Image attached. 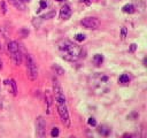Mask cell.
<instances>
[{"label":"cell","mask_w":147,"mask_h":138,"mask_svg":"<svg viewBox=\"0 0 147 138\" xmlns=\"http://www.w3.org/2000/svg\"><path fill=\"white\" fill-rule=\"evenodd\" d=\"M75 39H76L77 41H84L85 36H84V34H82V33H78V34H76V36H75Z\"/></svg>","instance_id":"e0dca14e"},{"label":"cell","mask_w":147,"mask_h":138,"mask_svg":"<svg viewBox=\"0 0 147 138\" xmlns=\"http://www.w3.org/2000/svg\"><path fill=\"white\" fill-rule=\"evenodd\" d=\"M118 82L122 83V84L129 83V82H130V77H129V75H127V74H123V75H121L119 78H118Z\"/></svg>","instance_id":"8fae6325"},{"label":"cell","mask_w":147,"mask_h":138,"mask_svg":"<svg viewBox=\"0 0 147 138\" xmlns=\"http://www.w3.org/2000/svg\"><path fill=\"white\" fill-rule=\"evenodd\" d=\"M59 52L61 54V56L64 60L68 61H76L79 57H84L85 55V51H83V48H80L79 46H77L76 44L71 43L70 40H62L59 44Z\"/></svg>","instance_id":"7a4b0ae2"},{"label":"cell","mask_w":147,"mask_h":138,"mask_svg":"<svg viewBox=\"0 0 147 138\" xmlns=\"http://www.w3.org/2000/svg\"><path fill=\"white\" fill-rule=\"evenodd\" d=\"M26 70H28V76H29L30 79L34 80L38 77V68H37V64H36L33 57L30 54L26 55Z\"/></svg>","instance_id":"277c9868"},{"label":"cell","mask_w":147,"mask_h":138,"mask_svg":"<svg viewBox=\"0 0 147 138\" xmlns=\"http://www.w3.org/2000/svg\"><path fill=\"white\" fill-rule=\"evenodd\" d=\"M71 16V9L68 5H64L60 10V17L62 20H68Z\"/></svg>","instance_id":"52a82bcc"},{"label":"cell","mask_w":147,"mask_h":138,"mask_svg":"<svg viewBox=\"0 0 147 138\" xmlns=\"http://www.w3.org/2000/svg\"><path fill=\"white\" fill-rule=\"evenodd\" d=\"M93 62H94L95 66H100V64L103 62V56H102L101 54H95V55L93 56Z\"/></svg>","instance_id":"30bf717a"},{"label":"cell","mask_w":147,"mask_h":138,"mask_svg":"<svg viewBox=\"0 0 147 138\" xmlns=\"http://www.w3.org/2000/svg\"><path fill=\"white\" fill-rule=\"evenodd\" d=\"M126 32H127L126 28L123 26V28L121 29V37H122V39H125V37H126Z\"/></svg>","instance_id":"ac0fdd59"},{"label":"cell","mask_w":147,"mask_h":138,"mask_svg":"<svg viewBox=\"0 0 147 138\" xmlns=\"http://www.w3.org/2000/svg\"><path fill=\"white\" fill-rule=\"evenodd\" d=\"M53 69H54V70H56V71H57L56 74H59V75H62V74L64 72V70H63L61 67H59L57 64H54V66H53Z\"/></svg>","instance_id":"5bb4252c"},{"label":"cell","mask_w":147,"mask_h":138,"mask_svg":"<svg viewBox=\"0 0 147 138\" xmlns=\"http://www.w3.org/2000/svg\"><path fill=\"white\" fill-rule=\"evenodd\" d=\"M110 128H108V126H106V125H100L99 128H98V132L100 133V135H102V136H108L109 133H110Z\"/></svg>","instance_id":"ba28073f"},{"label":"cell","mask_w":147,"mask_h":138,"mask_svg":"<svg viewBox=\"0 0 147 138\" xmlns=\"http://www.w3.org/2000/svg\"><path fill=\"white\" fill-rule=\"evenodd\" d=\"M21 1H22V2H29L30 0H21Z\"/></svg>","instance_id":"cb8c5ba5"},{"label":"cell","mask_w":147,"mask_h":138,"mask_svg":"<svg viewBox=\"0 0 147 138\" xmlns=\"http://www.w3.org/2000/svg\"><path fill=\"white\" fill-rule=\"evenodd\" d=\"M80 23L83 26H85L86 29H91V30H95L100 25V21L96 17H85L82 20Z\"/></svg>","instance_id":"5b68a950"},{"label":"cell","mask_w":147,"mask_h":138,"mask_svg":"<svg viewBox=\"0 0 147 138\" xmlns=\"http://www.w3.org/2000/svg\"><path fill=\"white\" fill-rule=\"evenodd\" d=\"M36 135L37 137H45L46 135V122L42 116H39L36 121Z\"/></svg>","instance_id":"8992f818"},{"label":"cell","mask_w":147,"mask_h":138,"mask_svg":"<svg viewBox=\"0 0 147 138\" xmlns=\"http://www.w3.org/2000/svg\"><path fill=\"white\" fill-rule=\"evenodd\" d=\"M56 1H59V2H61V1H63V0H56Z\"/></svg>","instance_id":"d4e9b609"},{"label":"cell","mask_w":147,"mask_h":138,"mask_svg":"<svg viewBox=\"0 0 147 138\" xmlns=\"http://www.w3.org/2000/svg\"><path fill=\"white\" fill-rule=\"evenodd\" d=\"M8 51H9V53H10L11 60H13V62L15 63V66H20L21 62H22V53H21L18 43L15 41V40L9 41V43H8Z\"/></svg>","instance_id":"3957f363"},{"label":"cell","mask_w":147,"mask_h":138,"mask_svg":"<svg viewBox=\"0 0 147 138\" xmlns=\"http://www.w3.org/2000/svg\"><path fill=\"white\" fill-rule=\"evenodd\" d=\"M46 7H47V1H45V0H40V8L37 9V13H39L41 9H45Z\"/></svg>","instance_id":"4fadbf2b"},{"label":"cell","mask_w":147,"mask_h":138,"mask_svg":"<svg viewBox=\"0 0 147 138\" xmlns=\"http://www.w3.org/2000/svg\"><path fill=\"white\" fill-rule=\"evenodd\" d=\"M2 69V61H1V59H0V70Z\"/></svg>","instance_id":"7402d4cb"},{"label":"cell","mask_w":147,"mask_h":138,"mask_svg":"<svg viewBox=\"0 0 147 138\" xmlns=\"http://www.w3.org/2000/svg\"><path fill=\"white\" fill-rule=\"evenodd\" d=\"M1 7H2V13L6 14L7 13V7H6V3L3 1H1Z\"/></svg>","instance_id":"ffe728a7"},{"label":"cell","mask_w":147,"mask_h":138,"mask_svg":"<svg viewBox=\"0 0 147 138\" xmlns=\"http://www.w3.org/2000/svg\"><path fill=\"white\" fill-rule=\"evenodd\" d=\"M59 133H60V131H59V128H53L52 129V132H51V136L52 137H57L59 136Z\"/></svg>","instance_id":"9a60e30c"},{"label":"cell","mask_w":147,"mask_h":138,"mask_svg":"<svg viewBox=\"0 0 147 138\" xmlns=\"http://www.w3.org/2000/svg\"><path fill=\"white\" fill-rule=\"evenodd\" d=\"M10 85L13 86V93H14V95H16V93H17V87H16V83H15L14 79L10 80Z\"/></svg>","instance_id":"2e32d148"},{"label":"cell","mask_w":147,"mask_h":138,"mask_svg":"<svg viewBox=\"0 0 147 138\" xmlns=\"http://www.w3.org/2000/svg\"><path fill=\"white\" fill-rule=\"evenodd\" d=\"M136 48H137V45H136V44H131V45H130V52H134Z\"/></svg>","instance_id":"44dd1931"},{"label":"cell","mask_w":147,"mask_h":138,"mask_svg":"<svg viewBox=\"0 0 147 138\" xmlns=\"http://www.w3.org/2000/svg\"><path fill=\"white\" fill-rule=\"evenodd\" d=\"M87 123H88L90 125H92V126H95V125H96V121H95L94 117H90V118L87 120Z\"/></svg>","instance_id":"d6986e66"},{"label":"cell","mask_w":147,"mask_h":138,"mask_svg":"<svg viewBox=\"0 0 147 138\" xmlns=\"http://www.w3.org/2000/svg\"><path fill=\"white\" fill-rule=\"evenodd\" d=\"M115 1H121V0H115Z\"/></svg>","instance_id":"484cf974"},{"label":"cell","mask_w":147,"mask_h":138,"mask_svg":"<svg viewBox=\"0 0 147 138\" xmlns=\"http://www.w3.org/2000/svg\"><path fill=\"white\" fill-rule=\"evenodd\" d=\"M53 89H54V93H55L56 108H57V113L60 115L61 122L65 126H69L70 125V116H69V112H68V107H67V102H65V97H64L62 87L60 86L57 79H55V78H53Z\"/></svg>","instance_id":"6da1fadb"},{"label":"cell","mask_w":147,"mask_h":138,"mask_svg":"<svg viewBox=\"0 0 147 138\" xmlns=\"http://www.w3.org/2000/svg\"><path fill=\"white\" fill-rule=\"evenodd\" d=\"M55 16V12H51V13H47V14H44L40 16L41 20H48V18H52Z\"/></svg>","instance_id":"7c38bea8"},{"label":"cell","mask_w":147,"mask_h":138,"mask_svg":"<svg viewBox=\"0 0 147 138\" xmlns=\"http://www.w3.org/2000/svg\"><path fill=\"white\" fill-rule=\"evenodd\" d=\"M8 1H9V2H10V3H11V5H14V2H15V1H16V0H8Z\"/></svg>","instance_id":"603a6c76"},{"label":"cell","mask_w":147,"mask_h":138,"mask_svg":"<svg viewBox=\"0 0 147 138\" xmlns=\"http://www.w3.org/2000/svg\"><path fill=\"white\" fill-rule=\"evenodd\" d=\"M122 10H123L124 13H126V14H132V13H134L136 8H134V6H133V5H131V3H127V5L123 6Z\"/></svg>","instance_id":"9c48e42d"}]
</instances>
